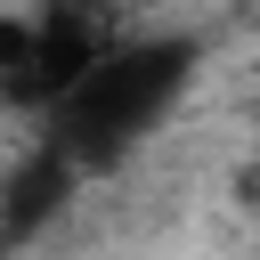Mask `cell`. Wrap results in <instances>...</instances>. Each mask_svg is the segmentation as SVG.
Returning a JSON list of instances; mask_svg holds the SVG:
<instances>
[{"instance_id":"cell-3","label":"cell","mask_w":260,"mask_h":260,"mask_svg":"<svg viewBox=\"0 0 260 260\" xmlns=\"http://www.w3.org/2000/svg\"><path fill=\"white\" fill-rule=\"evenodd\" d=\"M73 187H81V171H73V154L65 146H32L24 162H16V179L0 187V252H16V244H32L65 203H73Z\"/></svg>"},{"instance_id":"cell-4","label":"cell","mask_w":260,"mask_h":260,"mask_svg":"<svg viewBox=\"0 0 260 260\" xmlns=\"http://www.w3.org/2000/svg\"><path fill=\"white\" fill-rule=\"evenodd\" d=\"M49 16H81V24H114V0H32Z\"/></svg>"},{"instance_id":"cell-2","label":"cell","mask_w":260,"mask_h":260,"mask_svg":"<svg viewBox=\"0 0 260 260\" xmlns=\"http://www.w3.org/2000/svg\"><path fill=\"white\" fill-rule=\"evenodd\" d=\"M122 32L114 24H81V16H49V8H24V16H0V106H24V114H57L73 98V81L114 49Z\"/></svg>"},{"instance_id":"cell-1","label":"cell","mask_w":260,"mask_h":260,"mask_svg":"<svg viewBox=\"0 0 260 260\" xmlns=\"http://www.w3.org/2000/svg\"><path fill=\"white\" fill-rule=\"evenodd\" d=\"M187 73H195V49H187V41H114V49L73 81V98L49 114L41 138L65 146L81 179H89V171H114V162L179 106Z\"/></svg>"}]
</instances>
